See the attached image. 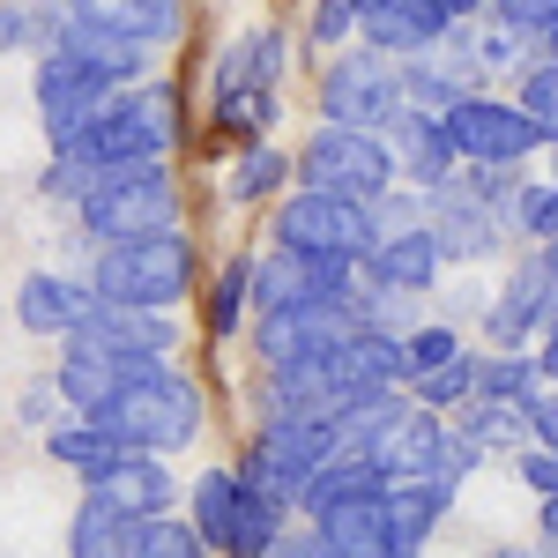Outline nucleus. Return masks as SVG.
<instances>
[{
  "label": "nucleus",
  "mask_w": 558,
  "mask_h": 558,
  "mask_svg": "<svg viewBox=\"0 0 558 558\" xmlns=\"http://www.w3.org/2000/svg\"><path fill=\"white\" fill-rule=\"evenodd\" d=\"M380 484H447V492H462V476L484 462L470 439L454 432V417H439V410H417L410 395L395 402V417H387L365 447H357Z\"/></svg>",
  "instance_id": "nucleus-6"
},
{
  "label": "nucleus",
  "mask_w": 558,
  "mask_h": 558,
  "mask_svg": "<svg viewBox=\"0 0 558 558\" xmlns=\"http://www.w3.org/2000/svg\"><path fill=\"white\" fill-rule=\"evenodd\" d=\"M462 336L447 328V320H417L410 336H402V380H417V373H432V365H447V357H462Z\"/></svg>",
  "instance_id": "nucleus-38"
},
{
  "label": "nucleus",
  "mask_w": 558,
  "mask_h": 558,
  "mask_svg": "<svg viewBox=\"0 0 558 558\" xmlns=\"http://www.w3.org/2000/svg\"><path fill=\"white\" fill-rule=\"evenodd\" d=\"M202 246L194 231H157V239H120V246H97L89 260V291L105 305H142V313H179V305L202 291Z\"/></svg>",
  "instance_id": "nucleus-3"
},
{
  "label": "nucleus",
  "mask_w": 558,
  "mask_h": 558,
  "mask_svg": "<svg viewBox=\"0 0 558 558\" xmlns=\"http://www.w3.org/2000/svg\"><path fill=\"white\" fill-rule=\"evenodd\" d=\"M439 8H447V15H454V23H470V15H484V8H492V0H439Z\"/></svg>",
  "instance_id": "nucleus-46"
},
{
  "label": "nucleus",
  "mask_w": 558,
  "mask_h": 558,
  "mask_svg": "<svg viewBox=\"0 0 558 558\" xmlns=\"http://www.w3.org/2000/svg\"><path fill=\"white\" fill-rule=\"evenodd\" d=\"M45 410H52V380H45V387H31V395H23V417H45Z\"/></svg>",
  "instance_id": "nucleus-45"
},
{
  "label": "nucleus",
  "mask_w": 558,
  "mask_h": 558,
  "mask_svg": "<svg viewBox=\"0 0 558 558\" xmlns=\"http://www.w3.org/2000/svg\"><path fill=\"white\" fill-rule=\"evenodd\" d=\"M492 558H551V551H529V544H499Z\"/></svg>",
  "instance_id": "nucleus-50"
},
{
  "label": "nucleus",
  "mask_w": 558,
  "mask_h": 558,
  "mask_svg": "<svg viewBox=\"0 0 558 558\" xmlns=\"http://www.w3.org/2000/svg\"><path fill=\"white\" fill-rule=\"evenodd\" d=\"M313 105L328 128H365V134H387L402 120V60H387L373 45H350L320 68L313 83Z\"/></svg>",
  "instance_id": "nucleus-11"
},
{
  "label": "nucleus",
  "mask_w": 558,
  "mask_h": 558,
  "mask_svg": "<svg viewBox=\"0 0 558 558\" xmlns=\"http://www.w3.org/2000/svg\"><path fill=\"white\" fill-rule=\"evenodd\" d=\"M202 336L209 343H239V328L254 320V254L216 260V276H202Z\"/></svg>",
  "instance_id": "nucleus-26"
},
{
  "label": "nucleus",
  "mask_w": 558,
  "mask_h": 558,
  "mask_svg": "<svg viewBox=\"0 0 558 558\" xmlns=\"http://www.w3.org/2000/svg\"><path fill=\"white\" fill-rule=\"evenodd\" d=\"M89 276H60V268H31L23 283H15V320H23V336H45V343H68L75 328L89 320Z\"/></svg>",
  "instance_id": "nucleus-21"
},
{
  "label": "nucleus",
  "mask_w": 558,
  "mask_h": 558,
  "mask_svg": "<svg viewBox=\"0 0 558 558\" xmlns=\"http://www.w3.org/2000/svg\"><path fill=\"white\" fill-rule=\"evenodd\" d=\"M291 194V149L283 142H239L231 149V172H223V202L231 209H276Z\"/></svg>",
  "instance_id": "nucleus-28"
},
{
  "label": "nucleus",
  "mask_w": 558,
  "mask_h": 558,
  "mask_svg": "<svg viewBox=\"0 0 558 558\" xmlns=\"http://www.w3.org/2000/svg\"><path fill=\"white\" fill-rule=\"evenodd\" d=\"M23 45H38V23H31V8L0 0V52H23Z\"/></svg>",
  "instance_id": "nucleus-42"
},
{
  "label": "nucleus",
  "mask_w": 558,
  "mask_h": 558,
  "mask_svg": "<svg viewBox=\"0 0 558 558\" xmlns=\"http://www.w3.org/2000/svg\"><path fill=\"white\" fill-rule=\"evenodd\" d=\"M454 31V15L439 0H357V45H373L387 60H425Z\"/></svg>",
  "instance_id": "nucleus-20"
},
{
  "label": "nucleus",
  "mask_w": 558,
  "mask_h": 558,
  "mask_svg": "<svg viewBox=\"0 0 558 558\" xmlns=\"http://www.w3.org/2000/svg\"><path fill=\"white\" fill-rule=\"evenodd\" d=\"M514 470H521V484H529L536 499H558V454H551V447H521Z\"/></svg>",
  "instance_id": "nucleus-41"
},
{
  "label": "nucleus",
  "mask_w": 558,
  "mask_h": 558,
  "mask_svg": "<svg viewBox=\"0 0 558 558\" xmlns=\"http://www.w3.org/2000/svg\"><path fill=\"white\" fill-rule=\"evenodd\" d=\"M45 454H52V462H60L68 476H83V484H97V476L112 470V462H120L128 447H120L112 432L97 425V417H68V425H52V432H45Z\"/></svg>",
  "instance_id": "nucleus-32"
},
{
  "label": "nucleus",
  "mask_w": 558,
  "mask_h": 558,
  "mask_svg": "<svg viewBox=\"0 0 558 558\" xmlns=\"http://www.w3.org/2000/svg\"><path fill=\"white\" fill-rule=\"evenodd\" d=\"M558 328V283L544 276V260L529 254L507 276V291L492 299V313H484V343L492 350H514V357H536V343Z\"/></svg>",
  "instance_id": "nucleus-17"
},
{
  "label": "nucleus",
  "mask_w": 558,
  "mask_h": 558,
  "mask_svg": "<svg viewBox=\"0 0 558 558\" xmlns=\"http://www.w3.org/2000/svg\"><path fill=\"white\" fill-rule=\"evenodd\" d=\"M357 268H336V260H305V254H283L268 246L254 254V320L260 313H291V305H336V299H357Z\"/></svg>",
  "instance_id": "nucleus-16"
},
{
  "label": "nucleus",
  "mask_w": 558,
  "mask_h": 558,
  "mask_svg": "<svg viewBox=\"0 0 558 558\" xmlns=\"http://www.w3.org/2000/svg\"><path fill=\"white\" fill-rule=\"evenodd\" d=\"M387 149H395V179H410L417 194H439L447 179L462 172L447 128H439V120H417V112H402V120L387 128Z\"/></svg>",
  "instance_id": "nucleus-24"
},
{
  "label": "nucleus",
  "mask_w": 558,
  "mask_h": 558,
  "mask_svg": "<svg viewBox=\"0 0 558 558\" xmlns=\"http://www.w3.org/2000/svg\"><path fill=\"white\" fill-rule=\"evenodd\" d=\"M291 186H320V194H350V202H380L395 194V149L387 134H365V128H320L299 142L291 157Z\"/></svg>",
  "instance_id": "nucleus-10"
},
{
  "label": "nucleus",
  "mask_w": 558,
  "mask_h": 558,
  "mask_svg": "<svg viewBox=\"0 0 558 558\" xmlns=\"http://www.w3.org/2000/svg\"><path fill=\"white\" fill-rule=\"evenodd\" d=\"M544 387L536 357H514V350H476V395H499V402H529Z\"/></svg>",
  "instance_id": "nucleus-34"
},
{
  "label": "nucleus",
  "mask_w": 558,
  "mask_h": 558,
  "mask_svg": "<svg viewBox=\"0 0 558 558\" xmlns=\"http://www.w3.org/2000/svg\"><path fill=\"white\" fill-rule=\"evenodd\" d=\"M186 194H179V165H120L97 172L89 194L75 202V223L89 231V246H120V239H157L186 223Z\"/></svg>",
  "instance_id": "nucleus-4"
},
{
  "label": "nucleus",
  "mask_w": 558,
  "mask_h": 558,
  "mask_svg": "<svg viewBox=\"0 0 558 558\" xmlns=\"http://www.w3.org/2000/svg\"><path fill=\"white\" fill-rule=\"evenodd\" d=\"M439 128H447V142H454V157H462V165H484V172H521L529 157L551 149L544 128L521 112L514 97H492V89H470Z\"/></svg>",
  "instance_id": "nucleus-12"
},
{
  "label": "nucleus",
  "mask_w": 558,
  "mask_h": 558,
  "mask_svg": "<svg viewBox=\"0 0 558 558\" xmlns=\"http://www.w3.org/2000/svg\"><path fill=\"white\" fill-rule=\"evenodd\" d=\"M521 239H536V246H551L558 239V179H521L514 202H507Z\"/></svg>",
  "instance_id": "nucleus-35"
},
{
  "label": "nucleus",
  "mask_w": 558,
  "mask_h": 558,
  "mask_svg": "<svg viewBox=\"0 0 558 558\" xmlns=\"http://www.w3.org/2000/svg\"><path fill=\"white\" fill-rule=\"evenodd\" d=\"M432 239H439V254L447 260H484L492 246H499V216H492V202H470L462 186H439L432 194Z\"/></svg>",
  "instance_id": "nucleus-25"
},
{
  "label": "nucleus",
  "mask_w": 558,
  "mask_h": 558,
  "mask_svg": "<svg viewBox=\"0 0 558 558\" xmlns=\"http://www.w3.org/2000/svg\"><path fill=\"white\" fill-rule=\"evenodd\" d=\"M134 365H120V357H105V350L89 343H60V373H52V395L75 410V417H97L112 395H120V380H128Z\"/></svg>",
  "instance_id": "nucleus-27"
},
{
  "label": "nucleus",
  "mask_w": 558,
  "mask_h": 558,
  "mask_svg": "<svg viewBox=\"0 0 558 558\" xmlns=\"http://www.w3.org/2000/svg\"><path fill=\"white\" fill-rule=\"evenodd\" d=\"M202 417H209V402H202V387H194V373L179 357L134 365L128 380H120V395L97 410V425L112 432L120 447H134V454H179V447H194Z\"/></svg>",
  "instance_id": "nucleus-2"
},
{
  "label": "nucleus",
  "mask_w": 558,
  "mask_h": 558,
  "mask_svg": "<svg viewBox=\"0 0 558 558\" xmlns=\"http://www.w3.org/2000/svg\"><path fill=\"white\" fill-rule=\"evenodd\" d=\"M551 179H558V149H551Z\"/></svg>",
  "instance_id": "nucleus-51"
},
{
  "label": "nucleus",
  "mask_w": 558,
  "mask_h": 558,
  "mask_svg": "<svg viewBox=\"0 0 558 558\" xmlns=\"http://www.w3.org/2000/svg\"><path fill=\"white\" fill-rule=\"evenodd\" d=\"M68 343H89L105 350V357H120V365H165L179 357V320L172 313H142V305H89V320L68 336Z\"/></svg>",
  "instance_id": "nucleus-19"
},
{
  "label": "nucleus",
  "mask_w": 558,
  "mask_h": 558,
  "mask_svg": "<svg viewBox=\"0 0 558 558\" xmlns=\"http://www.w3.org/2000/svg\"><path fill=\"white\" fill-rule=\"evenodd\" d=\"M380 239V202H350V194H320V186H291L276 209H268V246L305 260H336L357 268Z\"/></svg>",
  "instance_id": "nucleus-7"
},
{
  "label": "nucleus",
  "mask_w": 558,
  "mask_h": 558,
  "mask_svg": "<svg viewBox=\"0 0 558 558\" xmlns=\"http://www.w3.org/2000/svg\"><path fill=\"white\" fill-rule=\"evenodd\" d=\"M268 558H328V551H320V536H313L305 521H291V529H283L276 544H268Z\"/></svg>",
  "instance_id": "nucleus-43"
},
{
  "label": "nucleus",
  "mask_w": 558,
  "mask_h": 558,
  "mask_svg": "<svg viewBox=\"0 0 558 558\" xmlns=\"http://www.w3.org/2000/svg\"><path fill=\"white\" fill-rule=\"evenodd\" d=\"M209 97H216V134L223 149L239 142H268L276 105H283V31H246L216 52L209 68Z\"/></svg>",
  "instance_id": "nucleus-5"
},
{
  "label": "nucleus",
  "mask_w": 558,
  "mask_h": 558,
  "mask_svg": "<svg viewBox=\"0 0 558 558\" xmlns=\"http://www.w3.org/2000/svg\"><path fill=\"white\" fill-rule=\"evenodd\" d=\"M336 447H343V439H336V425H320V417H260V432L239 447V462H231V470L246 476L268 507L299 514L305 484L320 476V462H328Z\"/></svg>",
  "instance_id": "nucleus-8"
},
{
  "label": "nucleus",
  "mask_w": 558,
  "mask_h": 558,
  "mask_svg": "<svg viewBox=\"0 0 558 558\" xmlns=\"http://www.w3.org/2000/svg\"><path fill=\"white\" fill-rule=\"evenodd\" d=\"M313 45H343L357 38V0H313V23H305Z\"/></svg>",
  "instance_id": "nucleus-40"
},
{
  "label": "nucleus",
  "mask_w": 558,
  "mask_h": 558,
  "mask_svg": "<svg viewBox=\"0 0 558 558\" xmlns=\"http://www.w3.org/2000/svg\"><path fill=\"white\" fill-rule=\"evenodd\" d=\"M68 15L75 23H105L120 38L149 45V52L186 38V0H68Z\"/></svg>",
  "instance_id": "nucleus-23"
},
{
  "label": "nucleus",
  "mask_w": 558,
  "mask_h": 558,
  "mask_svg": "<svg viewBox=\"0 0 558 558\" xmlns=\"http://www.w3.org/2000/svg\"><path fill=\"white\" fill-rule=\"evenodd\" d=\"M357 283H365V276H357ZM357 328H373V320H365V291H357V299H336V305H291V313H260V320H246V343H254L260 373H268V365L328 357V350H343Z\"/></svg>",
  "instance_id": "nucleus-13"
},
{
  "label": "nucleus",
  "mask_w": 558,
  "mask_h": 558,
  "mask_svg": "<svg viewBox=\"0 0 558 558\" xmlns=\"http://www.w3.org/2000/svg\"><path fill=\"white\" fill-rule=\"evenodd\" d=\"M31 97H38V120L52 149H75L89 134V120L120 97V83H105L97 68L68 60V52H38V75H31Z\"/></svg>",
  "instance_id": "nucleus-15"
},
{
  "label": "nucleus",
  "mask_w": 558,
  "mask_h": 558,
  "mask_svg": "<svg viewBox=\"0 0 558 558\" xmlns=\"http://www.w3.org/2000/svg\"><path fill=\"white\" fill-rule=\"evenodd\" d=\"M402 395H410L417 410H439V417H454V410H462V402L476 395V350L447 357V365H432V373H417V380H402Z\"/></svg>",
  "instance_id": "nucleus-33"
},
{
  "label": "nucleus",
  "mask_w": 558,
  "mask_h": 558,
  "mask_svg": "<svg viewBox=\"0 0 558 558\" xmlns=\"http://www.w3.org/2000/svg\"><path fill=\"white\" fill-rule=\"evenodd\" d=\"M83 492L112 499V507H120V514H134V521L179 514V476H172V462H165V454H134V447L105 476H97V484H83Z\"/></svg>",
  "instance_id": "nucleus-22"
},
{
  "label": "nucleus",
  "mask_w": 558,
  "mask_h": 558,
  "mask_svg": "<svg viewBox=\"0 0 558 558\" xmlns=\"http://www.w3.org/2000/svg\"><path fill=\"white\" fill-rule=\"evenodd\" d=\"M38 52H68V60L97 68L105 83H120V89H134V83L157 75V52H149V45L120 38V31H105V23H75L68 8H60L52 23H38Z\"/></svg>",
  "instance_id": "nucleus-18"
},
{
  "label": "nucleus",
  "mask_w": 558,
  "mask_h": 558,
  "mask_svg": "<svg viewBox=\"0 0 558 558\" xmlns=\"http://www.w3.org/2000/svg\"><path fill=\"white\" fill-rule=\"evenodd\" d=\"M492 23H507L514 38L544 45V31L558 23V0H492Z\"/></svg>",
  "instance_id": "nucleus-39"
},
{
  "label": "nucleus",
  "mask_w": 558,
  "mask_h": 558,
  "mask_svg": "<svg viewBox=\"0 0 558 558\" xmlns=\"http://www.w3.org/2000/svg\"><path fill=\"white\" fill-rule=\"evenodd\" d=\"M536 60H551V68H558V23L544 31V45H536Z\"/></svg>",
  "instance_id": "nucleus-48"
},
{
  "label": "nucleus",
  "mask_w": 558,
  "mask_h": 558,
  "mask_svg": "<svg viewBox=\"0 0 558 558\" xmlns=\"http://www.w3.org/2000/svg\"><path fill=\"white\" fill-rule=\"evenodd\" d=\"M454 432L470 439L476 454H521V447H536L529 402H499V395H470V402L454 410Z\"/></svg>",
  "instance_id": "nucleus-30"
},
{
  "label": "nucleus",
  "mask_w": 558,
  "mask_h": 558,
  "mask_svg": "<svg viewBox=\"0 0 558 558\" xmlns=\"http://www.w3.org/2000/svg\"><path fill=\"white\" fill-rule=\"evenodd\" d=\"M544 551H558V499H544Z\"/></svg>",
  "instance_id": "nucleus-47"
},
{
  "label": "nucleus",
  "mask_w": 558,
  "mask_h": 558,
  "mask_svg": "<svg viewBox=\"0 0 558 558\" xmlns=\"http://www.w3.org/2000/svg\"><path fill=\"white\" fill-rule=\"evenodd\" d=\"M536 260H544V276L558 283V239H551V246H536Z\"/></svg>",
  "instance_id": "nucleus-49"
},
{
  "label": "nucleus",
  "mask_w": 558,
  "mask_h": 558,
  "mask_svg": "<svg viewBox=\"0 0 558 558\" xmlns=\"http://www.w3.org/2000/svg\"><path fill=\"white\" fill-rule=\"evenodd\" d=\"M536 373H544V387H558V328L536 343Z\"/></svg>",
  "instance_id": "nucleus-44"
},
{
  "label": "nucleus",
  "mask_w": 558,
  "mask_h": 558,
  "mask_svg": "<svg viewBox=\"0 0 558 558\" xmlns=\"http://www.w3.org/2000/svg\"><path fill=\"white\" fill-rule=\"evenodd\" d=\"M128 558H209V544H202V529L186 514H157V521H142Z\"/></svg>",
  "instance_id": "nucleus-36"
},
{
  "label": "nucleus",
  "mask_w": 558,
  "mask_h": 558,
  "mask_svg": "<svg viewBox=\"0 0 558 558\" xmlns=\"http://www.w3.org/2000/svg\"><path fill=\"white\" fill-rule=\"evenodd\" d=\"M380 507H387V536H395V551L417 558L432 536H439V521H447V507H454V492H447V484H387Z\"/></svg>",
  "instance_id": "nucleus-29"
},
{
  "label": "nucleus",
  "mask_w": 558,
  "mask_h": 558,
  "mask_svg": "<svg viewBox=\"0 0 558 558\" xmlns=\"http://www.w3.org/2000/svg\"><path fill=\"white\" fill-rule=\"evenodd\" d=\"M514 105L544 128V142L558 149V68L551 60H529V68L514 75Z\"/></svg>",
  "instance_id": "nucleus-37"
},
{
  "label": "nucleus",
  "mask_w": 558,
  "mask_h": 558,
  "mask_svg": "<svg viewBox=\"0 0 558 558\" xmlns=\"http://www.w3.org/2000/svg\"><path fill=\"white\" fill-rule=\"evenodd\" d=\"M134 536H142V521L120 514V507L97 499V492H83L75 514H68V558H128Z\"/></svg>",
  "instance_id": "nucleus-31"
},
{
  "label": "nucleus",
  "mask_w": 558,
  "mask_h": 558,
  "mask_svg": "<svg viewBox=\"0 0 558 558\" xmlns=\"http://www.w3.org/2000/svg\"><path fill=\"white\" fill-rule=\"evenodd\" d=\"M186 521L202 529L209 558H268V544L291 529L283 507H268L239 470H202L186 492Z\"/></svg>",
  "instance_id": "nucleus-9"
},
{
  "label": "nucleus",
  "mask_w": 558,
  "mask_h": 558,
  "mask_svg": "<svg viewBox=\"0 0 558 558\" xmlns=\"http://www.w3.org/2000/svg\"><path fill=\"white\" fill-rule=\"evenodd\" d=\"M357 276H365L373 291H395V299H425L432 283L447 276V254H439L425 216L387 209V194H380V239H373V254L357 260Z\"/></svg>",
  "instance_id": "nucleus-14"
},
{
  "label": "nucleus",
  "mask_w": 558,
  "mask_h": 558,
  "mask_svg": "<svg viewBox=\"0 0 558 558\" xmlns=\"http://www.w3.org/2000/svg\"><path fill=\"white\" fill-rule=\"evenodd\" d=\"M179 149H186V105H179V83H134L120 89L89 134L75 149H52V157H75L83 172H120V165H172Z\"/></svg>",
  "instance_id": "nucleus-1"
}]
</instances>
